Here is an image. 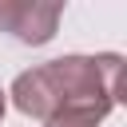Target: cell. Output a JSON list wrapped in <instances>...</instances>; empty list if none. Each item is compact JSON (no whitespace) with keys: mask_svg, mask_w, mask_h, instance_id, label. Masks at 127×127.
I'll use <instances>...</instances> for the list:
<instances>
[{"mask_svg":"<svg viewBox=\"0 0 127 127\" xmlns=\"http://www.w3.org/2000/svg\"><path fill=\"white\" fill-rule=\"evenodd\" d=\"M64 16L60 0H0V32L20 44H48Z\"/></svg>","mask_w":127,"mask_h":127,"instance_id":"1","label":"cell"},{"mask_svg":"<svg viewBox=\"0 0 127 127\" xmlns=\"http://www.w3.org/2000/svg\"><path fill=\"white\" fill-rule=\"evenodd\" d=\"M99 111H91V107H64V111H56L52 119H44V127H99Z\"/></svg>","mask_w":127,"mask_h":127,"instance_id":"2","label":"cell"},{"mask_svg":"<svg viewBox=\"0 0 127 127\" xmlns=\"http://www.w3.org/2000/svg\"><path fill=\"white\" fill-rule=\"evenodd\" d=\"M0 119H4V91H0Z\"/></svg>","mask_w":127,"mask_h":127,"instance_id":"3","label":"cell"}]
</instances>
